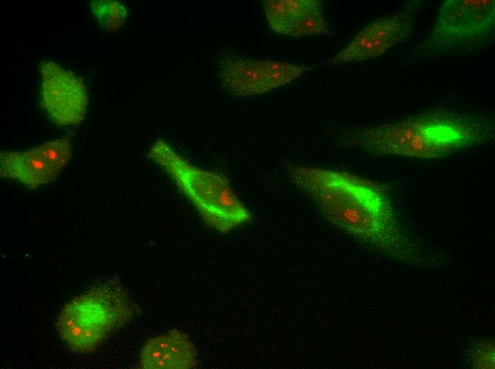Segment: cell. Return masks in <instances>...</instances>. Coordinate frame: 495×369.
I'll return each mask as SVG.
<instances>
[{
    "label": "cell",
    "mask_w": 495,
    "mask_h": 369,
    "mask_svg": "<svg viewBox=\"0 0 495 369\" xmlns=\"http://www.w3.org/2000/svg\"><path fill=\"white\" fill-rule=\"evenodd\" d=\"M288 180L311 198L333 223L393 256H415L385 194L374 182L340 170L283 163Z\"/></svg>",
    "instance_id": "1"
},
{
    "label": "cell",
    "mask_w": 495,
    "mask_h": 369,
    "mask_svg": "<svg viewBox=\"0 0 495 369\" xmlns=\"http://www.w3.org/2000/svg\"><path fill=\"white\" fill-rule=\"evenodd\" d=\"M494 126L481 114L438 111L346 131L341 144L376 157L440 158L491 140Z\"/></svg>",
    "instance_id": "2"
},
{
    "label": "cell",
    "mask_w": 495,
    "mask_h": 369,
    "mask_svg": "<svg viewBox=\"0 0 495 369\" xmlns=\"http://www.w3.org/2000/svg\"><path fill=\"white\" fill-rule=\"evenodd\" d=\"M139 312L138 304L119 278L110 277L65 304L58 316L56 327L73 351L90 353Z\"/></svg>",
    "instance_id": "3"
},
{
    "label": "cell",
    "mask_w": 495,
    "mask_h": 369,
    "mask_svg": "<svg viewBox=\"0 0 495 369\" xmlns=\"http://www.w3.org/2000/svg\"><path fill=\"white\" fill-rule=\"evenodd\" d=\"M148 156L164 170L206 224L218 232L228 233L252 219L251 211L222 175L193 165L161 139L150 148Z\"/></svg>",
    "instance_id": "4"
},
{
    "label": "cell",
    "mask_w": 495,
    "mask_h": 369,
    "mask_svg": "<svg viewBox=\"0 0 495 369\" xmlns=\"http://www.w3.org/2000/svg\"><path fill=\"white\" fill-rule=\"evenodd\" d=\"M494 25V0H447L415 51L423 58L476 53L492 43Z\"/></svg>",
    "instance_id": "5"
},
{
    "label": "cell",
    "mask_w": 495,
    "mask_h": 369,
    "mask_svg": "<svg viewBox=\"0 0 495 369\" xmlns=\"http://www.w3.org/2000/svg\"><path fill=\"white\" fill-rule=\"evenodd\" d=\"M420 3L410 1L391 16L362 29L330 60L333 65L360 62L380 56L410 35Z\"/></svg>",
    "instance_id": "6"
},
{
    "label": "cell",
    "mask_w": 495,
    "mask_h": 369,
    "mask_svg": "<svg viewBox=\"0 0 495 369\" xmlns=\"http://www.w3.org/2000/svg\"><path fill=\"white\" fill-rule=\"evenodd\" d=\"M41 106L59 126L77 125L85 117L88 95L83 80L53 62L40 66Z\"/></svg>",
    "instance_id": "7"
},
{
    "label": "cell",
    "mask_w": 495,
    "mask_h": 369,
    "mask_svg": "<svg viewBox=\"0 0 495 369\" xmlns=\"http://www.w3.org/2000/svg\"><path fill=\"white\" fill-rule=\"evenodd\" d=\"M197 364L195 346L186 334L177 329L149 338L139 360V367L143 369H188Z\"/></svg>",
    "instance_id": "8"
},
{
    "label": "cell",
    "mask_w": 495,
    "mask_h": 369,
    "mask_svg": "<svg viewBox=\"0 0 495 369\" xmlns=\"http://www.w3.org/2000/svg\"><path fill=\"white\" fill-rule=\"evenodd\" d=\"M60 172L38 146L23 151H1L0 154L1 177L18 181L31 189L55 181Z\"/></svg>",
    "instance_id": "9"
},
{
    "label": "cell",
    "mask_w": 495,
    "mask_h": 369,
    "mask_svg": "<svg viewBox=\"0 0 495 369\" xmlns=\"http://www.w3.org/2000/svg\"><path fill=\"white\" fill-rule=\"evenodd\" d=\"M220 77L223 87L231 94L250 97L270 91L254 60L227 55L220 62Z\"/></svg>",
    "instance_id": "10"
},
{
    "label": "cell",
    "mask_w": 495,
    "mask_h": 369,
    "mask_svg": "<svg viewBox=\"0 0 495 369\" xmlns=\"http://www.w3.org/2000/svg\"><path fill=\"white\" fill-rule=\"evenodd\" d=\"M264 2L265 16L272 30L290 36L294 27L307 13L321 6L315 0H270Z\"/></svg>",
    "instance_id": "11"
},
{
    "label": "cell",
    "mask_w": 495,
    "mask_h": 369,
    "mask_svg": "<svg viewBox=\"0 0 495 369\" xmlns=\"http://www.w3.org/2000/svg\"><path fill=\"white\" fill-rule=\"evenodd\" d=\"M254 62L270 90L286 85L314 68L272 60H254Z\"/></svg>",
    "instance_id": "12"
},
{
    "label": "cell",
    "mask_w": 495,
    "mask_h": 369,
    "mask_svg": "<svg viewBox=\"0 0 495 369\" xmlns=\"http://www.w3.org/2000/svg\"><path fill=\"white\" fill-rule=\"evenodd\" d=\"M90 8L100 26L105 30L116 31L127 22V9L119 1H92Z\"/></svg>",
    "instance_id": "13"
},
{
    "label": "cell",
    "mask_w": 495,
    "mask_h": 369,
    "mask_svg": "<svg viewBox=\"0 0 495 369\" xmlns=\"http://www.w3.org/2000/svg\"><path fill=\"white\" fill-rule=\"evenodd\" d=\"M469 362L474 368H494V342L485 341L475 345L470 353Z\"/></svg>",
    "instance_id": "14"
}]
</instances>
